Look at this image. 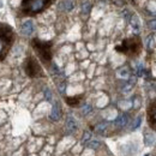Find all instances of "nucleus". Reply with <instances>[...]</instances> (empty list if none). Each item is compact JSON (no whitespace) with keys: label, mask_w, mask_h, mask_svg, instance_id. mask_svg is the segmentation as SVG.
Returning a JSON list of instances; mask_svg holds the SVG:
<instances>
[{"label":"nucleus","mask_w":156,"mask_h":156,"mask_svg":"<svg viewBox=\"0 0 156 156\" xmlns=\"http://www.w3.org/2000/svg\"><path fill=\"white\" fill-rule=\"evenodd\" d=\"M55 0H22L18 9L20 17H34L49 9Z\"/></svg>","instance_id":"obj_1"},{"label":"nucleus","mask_w":156,"mask_h":156,"mask_svg":"<svg viewBox=\"0 0 156 156\" xmlns=\"http://www.w3.org/2000/svg\"><path fill=\"white\" fill-rule=\"evenodd\" d=\"M143 49V43L139 36H131L127 39H124L120 44L115 46V51L120 54H124L129 58H136L140 54Z\"/></svg>","instance_id":"obj_2"},{"label":"nucleus","mask_w":156,"mask_h":156,"mask_svg":"<svg viewBox=\"0 0 156 156\" xmlns=\"http://www.w3.org/2000/svg\"><path fill=\"white\" fill-rule=\"evenodd\" d=\"M15 42L13 29L9 24H0V61H2L9 54Z\"/></svg>","instance_id":"obj_3"},{"label":"nucleus","mask_w":156,"mask_h":156,"mask_svg":"<svg viewBox=\"0 0 156 156\" xmlns=\"http://www.w3.org/2000/svg\"><path fill=\"white\" fill-rule=\"evenodd\" d=\"M30 44L41 61L46 65L51 64L53 58V42L52 41H42L40 39H33Z\"/></svg>","instance_id":"obj_4"},{"label":"nucleus","mask_w":156,"mask_h":156,"mask_svg":"<svg viewBox=\"0 0 156 156\" xmlns=\"http://www.w3.org/2000/svg\"><path fill=\"white\" fill-rule=\"evenodd\" d=\"M23 67H24V71L27 73V76L30 78H41L44 77V73H43V70L41 67V65L39 64V61L36 60V58L34 57H28V58L24 60V64H23Z\"/></svg>","instance_id":"obj_5"},{"label":"nucleus","mask_w":156,"mask_h":156,"mask_svg":"<svg viewBox=\"0 0 156 156\" xmlns=\"http://www.w3.org/2000/svg\"><path fill=\"white\" fill-rule=\"evenodd\" d=\"M147 119H148V124L149 126L156 130V98L149 105L148 111H147Z\"/></svg>","instance_id":"obj_6"},{"label":"nucleus","mask_w":156,"mask_h":156,"mask_svg":"<svg viewBox=\"0 0 156 156\" xmlns=\"http://www.w3.org/2000/svg\"><path fill=\"white\" fill-rule=\"evenodd\" d=\"M84 98L83 94H79V95H75V96H67L65 98V102L70 106V107H78L79 103L82 102V100Z\"/></svg>","instance_id":"obj_7"},{"label":"nucleus","mask_w":156,"mask_h":156,"mask_svg":"<svg viewBox=\"0 0 156 156\" xmlns=\"http://www.w3.org/2000/svg\"><path fill=\"white\" fill-rule=\"evenodd\" d=\"M67 131L71 133V132H73L76 129H77V126H76V121H75V119L73 118H69V120H67Z\"/></svg>","instance_id":"obj_8"},{"label":"nucleus","mask_w":156,"mask_h":156,"mask_svg":"<svg viewBox=\"0 0 156 156\" xmlns=\"http://www.w3.org/2000/svg\"><path fill=\"white\" fill-rule=\"evenodd\" d=\"M23 31L27 34V35H30L31 31H33V25H31V22H25L23 24Z\"/></svg>","instance_id":"obj_9"},{"label":"nucleus","mask_w":156,"mask_h":156,"mask_svg":"<svg viewBox=\"0 0 156 156\" xmlns=\"http://www.w3.org/2000/svg\"><path fill=\"white\" fill-rule=\"evenodd\" d=\"M144 143H145V145H153L154 143H155L156 138L154 135H150V136H148V135H145V138H144Z\"/></svg>","instance_id":"obj_10"},{"label":"nucleus","mask_w":156,"mask_h":156,"mask_svg":"<svg viewBox=\"0 0 156 156\" xmlns=\"http://www.w3.org/2000/svg\"><path fill=\"white\" fill-rule=\"evenodd\" d=\"M100 147H101V143H100V140H98V139L90 140L89 144H88V148H90V149H98Z\"/></svg>","instance_id":"obj_11"},{"label":"nucleus","mask_w":156,"mask_h":156,"mask_svg":"<svg viewBox=\"0 0 156 156\" xmlns=\"http://www.w3.org/2000/svg\"><path fill=\"white\" fill-rule=\"evenodd\" d=\"M59 118H60V112H59V109L57 107H54L53 111H52V114H51V119L52 120H58Z\"/></svg>","instance_id":"obj_12"},{"label":"nucleus","mask_w":156,"mask_h":156,"mask_svg":"<svg viewBox=\"0 0 156 156\" xmlns=\"http://www.w3.org/2000/svg\"><path fill=\"white\" fill-rule=\"evenodd\" d=\"M126 120H127L126 117H124V115H122V117H120L117 120V125L118 126H125V125H126Z\"/></svg>","instance_id":"obj_13"},{"label":"nucleus","mask_w":156,"mask_h":156,"mask_svg":"<svg viewBox=\"0 0 156 156\" xmlns=\"http://www.w3.org/2000/svg\"><path fill=\"white\" fill-rule=\"evenodd\" d=\"M90 140V133L89 132H85L84 135H83V138H82V143H87V142H89Z\"/></svg>","instance_id":"obj_14"},{"label":"nucleus","mask_w":156,"mask_h":156,"mask_svg":"<svg viewBox=\"0 0 156 156\" xmlns=\"http://www.w3.org/2000/svg\"><path fill=\"white\" fill-rule=\"evenodd\" d=\"M106 126H107V124H101V125H98V127H96V131H98V132H101L103 129H106Z\"/></svg>","instance_id":"obj_15"},{"label":"nucleus","mask_w":156,"mask_h":156,"mask_svg":"<svg viewBox=\"0 0 156 156\" xmlns=\"http://www.w3.org/2000/svg\"><path fill=\"white\" fill-rule=\"evenodd\" d=\"M131 2H133V4H137V0H131Z\"/></svg>","instance_id":"obj_16"},{"label":"nucleus","mask_w":156,"mask_h":156,"mask_svg":"<svg viewBox=\"0 0 156 156\" xmlns=\"http://www.w3.org/2000/svg\"><path fill=\"white\" fill-rule=\"evenodd\" d=\"M145 156H149V155H145Z\"/></svg>","instance_id":"obj_17"}]
</instances>
